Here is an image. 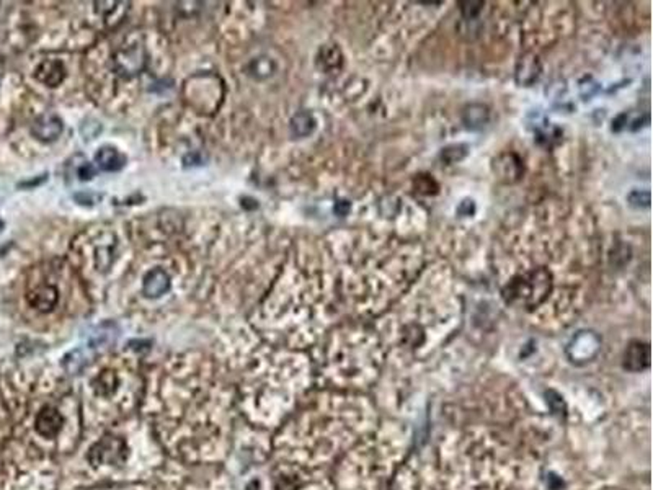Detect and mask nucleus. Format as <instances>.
Listing matches in <instances>:
<instances>
[{
  "label": "nucleus",
  "instance_id": "obj_24",
  "mask_svg": "<svg viewBox=\"0 0 653 490\" xmlns=\"http://www.w3.org/2000/svg\"><path fill=\"white\" fill-rule=\"evenodd\" d=\"M422 180L425 183H423V185H420V183H418V190H420L422 193H426V195H430V193H435L433 190H431V185H435V182L431 178H428V177H422Z\"/></svg>",
  "mask_w": 653,
  "mask_h": 490
},
{
  "label": "nucleus",
  "instance_id": "obj_17",
  "mask_svg": "<svg viewBox=\"0 0 653 490\" xmlns=\"http://www.w3.org/2000/svg\"><path fill=\"white\" fill-rule=\"evenodd\" d=\"M118 383H120V381H118V376H116V373L111 371V370H105L97 376V379H95V383H93V386H95L97 394L110 395V394L115 393L116 388H118Z\"/></svg>",
  "mask_w": 653,
  "mask_h": 490
},
{
  "label": "nucleus",
  "instance_id": "obj_5",
  "mask_svg": "<svg viewBox=\"0 0 653 490\" xmlns=\"http://www.w3.org/2000/svg\"><path fill=\"white\" fill-rule=\"evenodd\" d=\"M493 170L497 177L505 183H516L524 173L521 159L513 152H505V154L498 156L493 160Z\"/></svg>",
  "mask_w": 653,
  "mask_h": 490
},
{
  "label": "nucleus",
  "instance_id": "obj_6",
  "mask_svg": "<svg viewBox=\"0 0 653 490\" xmlns=\"http://www.w3.org/2000/svg\"><path fill=\"white\" fill-rule=\"evenodd\" d=\"M540 72H542V64H540L539 57L531 53L522 54L516 62V69H515L516 84L521 85V87H529V85L538 82V79L540 77Z\"/></svg>",
  "mask_w": 653,
  "mask_h": 490
},
{
  "label": "nucleus",
  "instance_id": "obj_26",
  "mask_svg": "<svg viewBox=\"0 0 653 490\" xmlns=\"http://www.w3.org/2000/svg\"><path fill=\"white\" fill-rule=\"evenodd\" d=\"M80 178L82 180H88V178H92V175H93V170L92 167H90V165H85V167L80 170Z\"/></svg>",
  "mask_w": 653,
  "mask_h": 490
},
{
  "label": "nucleus",
  "instance_id": "obj_18",
  "mask_svg": "<svg viewBox=\"0 0 653 490\" xmlns=\"http://www.w3.org/2000/svg\"><path fill=\"white\" fill-rule=\"evenodd\" d=\"M485 3L484 2H475V0H466V2H459V8H461V13L464 17V20H475L477 17L480 15V12L484 10Z\"/></svg>",
  "mask_w": 653,
  "mask_h": 490
},
{
  "label": "nucleus",
  "instance_id": "obj_2",
  "mask_svg": "<svg viewBox=\"0 0 653 490\" xmlns=\"http://www.w3.org/2000/svg\"><path fill=\"white\" fill-rule=\"evenodd\" d=\"M126 458H128L126 442L123 438L115 437V435H105L88 451V461L93 467L102 464L120 466L126 461Z\"/></svg>",
  "mask_w": 653,
  "mask_h": 490
},
{
  "label": "nucleus",
  "instance_id": "obj_14",
  "mask_svg": "<svg viewBox=\"0 0 653 490\" xmlns=\"http://www.w3.org/2000/svg\"><path fill=\"white\" fill-rule=\"evenodd\" d=\"M490 121V111L485 105L480 103H472L467 105L462 111V123L469 129H482L487 126Z\"/></svg>",
  "mask_w": 653,
  "mask_h": 490
},
{
  "label": "nucleus",
  "instance_id": "obj_1",
  "mask_svg": "<svg viewBox=\"0 0 653 490\" xmlns=\"http://www.w3.org/2000/svg\"><path fill=\"white\" fill-rule=\"evenodd\" d=\"M552 290V276L546 268H534L518 275L503 290V299L518 308H536L547 299Z\"/></svg>",
  "mask_w": 653,
  "mask_h": 490
},
{
  "label": "nucleus",
  "instance_id": "obj_10",
  "mask_svg": "<svg viewBox=\"0 0 653 490\" xmlns=\"http://www.w3.org/2000/svg\"><path fill=\"white\" fill-rule=\"evenodd\" d=\"M35 77L48 87H57L66 77V69L62 62L56 59H46L35 69Z\"/></svg>",
  "mask_w": 653,
  "mask_h": 490
},
{
  "label": "nucleus",
  "instance_id": "obj_13",
  "mask_svg": "<svg viewBox=\"0 0 653 490\" xmlns=\"http://www.w3.org/2000/svg\"><path fill=\"white\" fill-rule=\"evenodd\" d=\"M95 164L103 172H116V170H121L124 167L126 157L121 154L118 149H115V147L105 146L102 147V149H98L95 154Z\"/></svg>",
  "mask_w": 653,
  "mask_h": 490
},
{
  "label": "nucleus",
  "instance_id": "obj_3",
  "mask_svg": "<svg viewBox=\"0 0 653 490\" xmlns=\"http://www.w3.org/2000/svg\"><path fill=\"white\" fill-rule=\"evenodd\" d=\"M565 352L574 365H587L601 352V337L593 330H580L571 337Z\"/></svg>",
  "mask_w": 653,
  "mask_h": 490
},
{
  "label": "nucleus",
  "instance_id": "obj_7",
  "mask_svg": "<svg viewBox=\"0 0 653 490\" xmlns=\"http://www.w3.org/2000/svg\"><path fill=\"white\" fill-rule=\"evenodd\" d=\"M62 128H64V126H62L59 116L46 113L38 116V118L35 120L33 126H31V133H33V136L38 139V141L53 142L61 136Z\"/></svg>",
  "mask_w": 653,
  "mask_h": 490
},
{
  "label": "nucleus",
  "instance_id": "obj_19",
  "mask_svg": "<svg viewBox=\"0 0 653 490\" xmlns=\"http://www.w3.org/2000/svg\"><path fill=\"white\" fill-rule=\"evenodd\" d=\"M466 156H467V147L462 146V144H457V146H449L441 152V159H443L446 164H456V162L462 160Z\"/></svg>",
  "mask_w": 653,
  "mask_h": 490
},
{
  "label": "nucleus",
  "instance_id": "obj_21",
  "mask_svg": "<svg viewBox=\"0 0 653 490\" xmlns=\"http://www.w3.org/2000/svg\"><path fill=\"white\" fill-rule=\"evenodd\" d=\"M627 200L634 208H648V206H650V191L636 190L630 193Z\"/></svg>",
  "mask_w": 653,
  "mask_h": 490
},
{
  "label": "nucleus",
  "instance_id": "obj_22",
  "mask_svg": "<svg viewBox=\"0 0 653 490\" xmlns=\"http://www.w3.org/2000/svg\"><path fill=\"white\" fill-rule=\"evenodd\" d=\"M547 397H549L547 399L549 406L552 407V411L558 413V415H562V413L565 412V407H564V401H562L560 395H557L556 393H549Z\"/></svg>",
  "mask_w": 653,
  "mask_h": 490
},
{
  "label": "nucleus",
  "instance_id": "obj_9",
  "mask_svg": "<svg viewBox=\"0 0 653 490\" xmlns=\"http://www.w3.org/2000/svg\"><path fill=\"white\" fill-rule=\"evenodd\" d=\"M624 366L629 371H642L650 366V347L643 341H632L625 350Z\"/></svg>",
  "mask_w": 653,
  "mask_h": 490
},
{
  "label": "nucleus",
  "instance_id": "obj_4",
  "mask_svg": "<svg viewBox=\"0 0 653 490\" xmlns=\"http://www.w3.org/2000/svg\"><path fill=\"white\" fill-rule=\"evenodd\" d=\"M144 64H146V54H144V49L138 46V44L121 48L115 56L116 69H118L121 75H126V77L138 75L139 72L144 69Z\"/></svg>",
  "mask_w": 653,
  "mask_h": 490
},
{
  "label": "nucleus",
  "instance_id": "obj_23",
  "mask_svg": "<svg viewBox=\"0 0 653 490\" xmlns=\"http://www.w3.org/2000/svg\"><path fill=\"white\" fill-rule=\"evenodd\" d=\"M474 211H475L474 201H472V200H466V201H462L461 206H459L457 213L462 214V216H471V214H474Z\"/></svg>",
  "mask_w": 653,
  "mask_h": 490
},
{
  "label": "nucleus",
  "instance_id": "obj_12",
  "mask_svg": "<svg viewBox=\"0 0 653 490\" xmlns=\"http://www.w3.org/2000/svg\"><path fill=\"white\" fill-rule=\"evenodd\" d=\"M26 299H28L30 305H33L35 309H38V311L41 312H48L51 311L57 303V291L56 288L51 285L36 286L31 291H28Z\"/></svg>",
  "mask_w": 653,
  "mask_h": 490
},
{
  "label": "nucleus",
  "instance_id": "obj_25",
  "mask_svg": "<svg viewBox=\"0 0 653 490\" xmlns=\"http://www.w3.org/2000/svg\"><path fill=\"white\" fill-rule=\"evenodd\" d=\"M348 211H350V203H348V201H339V203L335 205V213H337V214L345 216L346 213H348Z\"/></svg>",
  "mask_w": 653,
  "mask_h": 490
},
{
  "label": "nucleus",
  "instance_id": "obj_15",
  "mask_svg": "<svg viewBox=\"0 0 653 490\" xmlns=\"http://www.w3.org/2000/svg\"><path fill=\"white\" fill-rule=\"evenodd\" d=\"M319 64L327 72L340 69L343 64V54L335 44H325L319 53Z\"/></svg>",
  "mask_w": 653,
  "mask_h": 490
},
{
  "label": "nucleus",
  "instance_id": "obj_20",
  "mask_svg": "<svg viewBox=\"0 0 653 490\" xmlns=\"http://www.w3.org/2000/svg\"><path fill=\"white\" fill-rule=\"evenodd\" d=\"M273 70H274V64L268 59V57H258V59H255L254 62H252V72H254L255 77H258V79L269 77V75L273 74Z\"/></svg>",
  "mask_w": 653,
  "mask_h": 490
},
{
  "label": "nucleus",
  "instance_id": "obj_11",
  "mask_svg": "<svg viewBox=\"0 0 653 490\" xmlns=\"http://www.w3.org/2000/svg\"><path fill=\"white\" fill-rule=\"evenodd\" d=\"M170 290V276L162 268H154L144 276L142 293L147 298H160Z\"/></svg>",
  "mask_w": 653,
  "mask_h": 490
},
{
  "label": "nucleus",
  "instance_id": "obj_8",
  "mask_svg": "<svg viewBox=\"0 0 653 490\" xmlns=\"http://www.w3.org/2000/svg\"><path fill=\"white\" fill-rule=\"evenodd\" d=\"M62 422H64V419H62L61 412L57 411L56 407L48 406V407H43L41 412L38 413L35 426H36V431H38L41 437L53 438L61 431Z\"/></svg>",
  "mask_w": 653,
  "mask_h": 490
},
{
  "label": "nucleus",
  "instance_id": "obj_16",
  "mask_svg": "<svg viewBox=\"0 0 653 490\" xmlns=\"http://www.w3.org/2000/svg\"><path fill=\"white\" fill-rule=\"evenodd\" d=\"M315 129V120L314 116L307 113V111H301L294 118L291 120V133L296 138H305L312 134Z\"/></svg>",
  "mask_w": 653,
  "mask_h": 490
}]
</instances>
